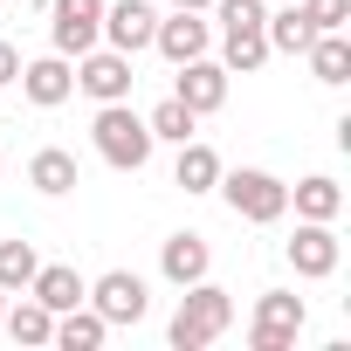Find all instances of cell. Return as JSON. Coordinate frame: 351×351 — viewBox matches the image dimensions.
<instances>
[{
  "instance_id": "9a60e30c",
  "label": "cell",
  "mask_w": 351,
  "mask_h": 351,
  "mask_svg": "<svg viewBox=\"0 0 351 351\" xmlns=\"http://www.w3.org/2000/svg\"><path fill=\"white\" fill-rule=\"evenodd\" d=\"M289 207H296V221H337L344 214V186L330 172H310V180L289 186Z\"/></svg>"
},
{
  "instance_id": "3957f363",
  "label": "cell",
  "mask_w": 351,
  "mask_h": 351,
  "mask_svg": "<svg viewBox=\"0 0 351 351\" xmlns=\"http://www.w3.org/2000/svg\"><path fill=\"white\" fill-rule=\"evenodd\" d=\"M214 193L234 207V221H255V228H269V221H282V214H289V186L276 180V172H262V165L221 172V186H214Z\"/></svg>"
},
{
  "instance_id": "4316f807",
  "label": "cell",
  "mask_w": 351,
  "mask_h": 351,
  "mask_svg": "<svg viewBox=\"0 0 351 351\" xmlns=\"http://www.w3.org/2000/svg\"><path fill=\"white\" fill-rule=\"evenodd\" d=\"M14 76H21V49H14V42H0V90H8Z\"/></svg>"
},
{
  "instance_id": "6da1fadb",
  "label": "cell",
  "mask_w": 351,
  "mask_h": 351,
  "mask_svg": "<svg viewBox=\"0 0 351 351\" xmlns=\"http://www.w3.org/2000/svg\"><path fill=\"white\" fill-rule=\"evenodd\" d=\"M228 324H234V296L200 276V282H186V296H180V310H172L165 337H172V351H207Z\"/></svg>"
},
{
  "instance_id": "cb8c5ba5",
  "label": "cell",
  "mask_w": 351,
  "mask_h": 351,
  "mask_svg": "<svg viewBox=\"0 0 351 351\" xmlns=\"http://www.w3.org/2000/svg\"><path fill=\"white\" fill-rule=\"evenodd\" d=\"M145 124H152V138H165V145H186V138H193V124H200V117H193V110H186V104H180V97H165V104H158V110H152V117H145Z\"/></svg>"
},
{
  "instance_id": "4fadbf2b",
  "label": "cell",
  "mask_w": 351,
  "mask_h": 351,
  "mask_svg": "<svg viewBox=\"0 0 351 351\" xmlns=\"http://www.w3.org/2000/svg\"><path fill=\"white\" fill-rule=\"evenodd\" d=\"M214 269V248L200 241V234H172L165 248H158V276L172 282V289H186V282H200Z\"/></svg>"
},
{
  "instance_id": "30bf717a",
  "label": "cell",
  "mask_w": 351,
  "mask_h": 351,
  "mask_svg": "<svg viewBox=\"0 0 351 351\" xmlns=\"http://www.w3.org/2000/svg\"><path fill=\"white\" fill-rule=\"evenodd\" d=\"M21 97L28 104H42V110H56V104H69L76 97V62L69 56H42V62H21Z\"/></svg>"
},
{
  "instance_id": "7402d4cb",
  "label": "cell",
  "mask_w": 351,
  "mask_h": 351,
  "mask_svg": "<svg viewBox=\"0 0 351 351\" xmlns=\"http://www.w3.org/2000/svg\"><path fill=\"white\" fill-rule=\"evenodd\" d=\"M303 56H310V76H317V83H330V90L351 83V42H344V35H317Z\"/></svg>"
},
{
  "instance_id": "277c9868",
  "label": "cell",
  "mask_w": 351,
  "mask_h": 351,
  "mask_svg": "<svg viewBox=\"0 0 351 351\" xmlns=\"http://www.w3.org/2000/svg\"><path fill=\"white\" fill-rule=\"evenodd\" d=\"M303 296H289V289H269L262 303H255V324H248V344L255 351H289L296 337H303Z\"/></svg>"
},
{
  "instance_id": "5b68a950",
  "label": "cell",
  "mask_w": 351,
  "mask_h": 351,
  "mask_svg": "<svg viewBox=\"0 0 351 351\" xmlns=\"http://www.w3.org/2000/svg\"><path fill=\"white\" fill-rule=\"evenodd\" d=\"M49 42H56V56H83V49H97L104 42V0H56L49 8Z\"/></svg>"
},
{
  "instance_id": "d6986e66",
  "label": "cell",
  "mask_w": 351,
  "mask_h": 351,
  "mask_svg": "<svg viewBox=\"0 0 351 351\" xmlns=\"http://www.w3.org/2000/svg\"><path fill=\"white\" fill-rule=\"evenodd\" d=\"M28 186H35V193H49V200H56V193H69V186H76V152L42 145V152L28 158Z\"/></svg>"
},
{
  "instance_id": "f1b7e54d",
  "label": "cell",
  "mask_w": 351,
  "mask_h": 351,
  "mask_svg": "<svg viewBox=\"0 0 351 351\" xmlns=\"http://www.w3.org/2000/svg\"><path fill=\"white\" fill-rule=\"evenodd\" d=\"M0 310H8V289H0Z\"/></svg>"
},
{
  "instance_id": "2e32d148",
  "label": "cell",
  "mask_w": 351,
  "mask_h": 351,
  "mask_svg": "<svg viewBox=\"0 0 351 351\" xmlns=\"http://www.w3.org/2000/svg\"><path fill=\"white\" fill-rule=\"evenodd\" d=\"M172 186H186V193H214V186H221V152L200 145V138H186V145H180V165H172Z\"/></svg>"
},
{
  "instance_id": "ac0fdd59",
  "label": "cell",
  "mask_w": 351,
  "mask_h": 351,
  "mask_svg": "<svg viewBox=\"0 0 351 351\" xmlns=\"http://www.w3.org/2000/svg\"><path fill=\"white\" fill-rule=\"evenodd\" d=\"M269 62V35L262 28H221V69L228 76H255Z\"/></svg>"
},
{
  "instance_id": "7c38bea8",
  "label": "cell",
  "mask_w": 351,
  "mask_h": 351,
  "mask_svg": "<svg viewBox=\"0 0 351 351\" xmlns=\"http://www.w3.org/2000/svg\"><path fill=\"white\" fill-rule=\"evenodd\" d=\"M207 42H214V28L200 21V14H186V8H172V21H158L152 28V49L180 69V62H193V56H207Z\"/></svg>"
},
{
  "instance_id": "e0dca14e",
  "label": "cell",
  "mask_w": 351,
  "mask_h": 351,
  "mask_svg": "<svg viewBox=\"0 0 351 351\" xmlns=\"http://www.w3.org/2000/svg\"><path fill=\"white\" fill-rule=\"evenodd\" d=\"M262 35H269V56H303L317 42V28H310V14L296 8V0H289L282 14H262Z\"/></svg>"
},
{
  "instance_id": "83f0119b",
  "label": "cell",
  "mask_w": 351,
  "mask_h": 351,
  "mask_svg": "<svg viewBox=\"0 0 351 351\" xmlns=\"http://www.w3.org/2000/svg\"><path fill=\"white\" fill-rule=\"evenodd\" d=\"M172 8H186V14H207V8H214V0H172Z\"/></svg>"
},
{
  "instance_id": "44dd1931",
  "label": "cell",
  "mask_w": 351,
  "mask_h": 351,
  "mask_svg": "<svg viewBox=\"0 0 351 351\" xmlns=\"http://www.w3.org/2000/svg\"><path fill=\"white\" fill-rule=\"evenodd\" d=\"M0 324H8V337H14V344H49V337H56V310H49V303H35V296H28V303H14V310H0Z\"/></svg>"
},
{
  "instance_id": "ffe728a7",
  "label": "cell",
  "mask_w": 351,
  "mask_h": 351,
  "mask_svg": "<svg viewBox=\"0 0 351 351\" xmlns=\"http://www.w3.org/2000/svg\"><path fill=\"white\" fill-rule=\"evenodd\" d=\"M104 337H110V324H104L90 303H76V310L56 317V337H49V344H62V351H97Z\"/></svg>"
},
{
  "instance_id": "7a4b0ae2",
  "label": "cell",
  "mask_w": 351,
  "mask_h": 351,
  "mask_svg": "<svg viewBox=\"0 0 351 351\" xmlns=\"http://www.w3.org/2000/svg\"><path fill=\"white\" fill-rule=\"evenodd\" d=\"M90 138H97V158L104 165H117V172H145V158H152V124L131 110V97L124 104H97V124H90Z\"/></svg>"
},
{
  "instance_id": "8992f818",
  "label": "cell",
  "mask_w": 351,
  "mask_h": 351,
  "mask_svg": "<svg viewBox=\"0 0 351 351\" xmlns=\"http://www.w3.org/2000/svg\"><path fill=\"white\" fill-rule=\"evenodd\" d=\"M83 303H90L104 324H145V310H152V296H145V276H131V269H110V276H97Z\"/></svg>"
},
{
  "instance_id": "5bb4252c",
  "label": "cell",
  "mask_w": 351,
  "mask_h": 351,
  "mask_svg": "<svg viewBox=\"0 0 351 351\" xmlns=\"http://www.w3.org/2000/svg\"><path fill=\"white\" fill-rule=\"evenodd\" d=\"M21 296H35V303H49V310L62 317V310H76V303L90 296V282H83L69 262H42V269H35V282H28Z\"/></svg>"
},
{
  "instance_id": "8fae6325",
  "label": "cell",
  "mask_w": 351,
  "mask_h": 351,
  "mask_svg": "<svg viewBox=\"0 0 351 351\" xmlns=\"http://www.w3.org/2000/svg\"><path fill=\"white\" fill-rule=\"evenodd\" d=\"M172 97H180L193 117H207V110L228 104V69L207 62V56H193V62H180V83H172Z\"/></svg>"
},
{
  "instance_id": "52a82bcc",
  "label": "cell",
  "mask_w": 351,
  "mask_h": 351,
  "mask_svg": "<svg viewBox=\"0 0 351 351\" xmlns=\"http://www.w3.org/2000/svg\"><path fill=\"white\" fill-rule=\"evenodd\" d=\"M131 56H117V49H83L76 56V90L83 97H97V104H124L131 97Z\"/></svg>"
},
{
  "instance_id": "9c48e42d",
  "label": "cell",
  "mask_w": 351,
  "mask_h": 351,
  "mask_svg": "<svg viewBox=\"0 0 351 351\" xmlns=\"http://www.w3.org/2000/svg\"><path fill=\"white\" fill-rule=\"evenodd\" d=\"M152 28H158V8H152V0H104V42H110L117 56L152 49Z\"/></svg>"
},
{
  "instance_id": "603a6c76",
  "label": "cell",
  "mask_w": 351,
  "mask_h": 351,
  "mask_svg": "<svg viewBox=\"0 0 351 351\" xmlns=\"http://www.w3.org/2000/svg\"><path fill=\"white\" fill-rule=\"evenodd\" d=\"M35 269H42L35 241H0V289H8V296H21L35 282Z\"/></svg>"
},
{
  "instance_id": "ba28073f",
  "label": "cell",
  "mask_w": 351,
  "mask_h": 351,
  "mask_svg": "<svg viewBox=\"0 0 351 351\" xmlns=\"http://www.w3.org/2000/svg\"><path fill=\"white\" fill-rule=\"evenodd\" d=\"M337 262H344V241L330 234V221H303V228L289 234V269H296L303 282L337 276Z\"/></svg>"
},
{
  "instance_id": "484cf974",
  "label": "cell",
  "mask_w": 351,
  "mask_h": 351,
  "mask_svg": "<svg viewBox=\"0 0 351 351\" xmlns=\"http://www.w3.org/2000/svg\"><path fill=\"white\" fill-rule=\"evenodd\" d=\"M262 14H269L262 0H214V21L221 28H262Z\"/></svg>"
},
{
  "instance_id": "d4e9b609",
  "label": "cell",
  "mask_w": 351,
  "mask_h": 351,
  "mask_svg": "<svg viewBox=\"0 0 351 351\" xmlns=\"http://www.w3.org/2000/svg\"><path fill=\"white\" fill-rule=\"evenodd\" d=\"M303 14H310V28H317V35H344L351 0H303Z\"/></svg>"
}]
</instances>
